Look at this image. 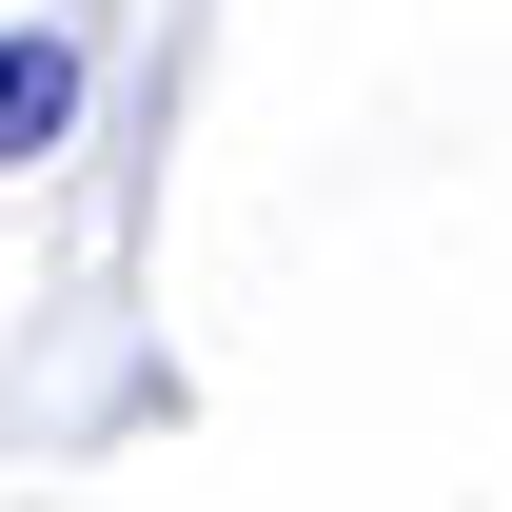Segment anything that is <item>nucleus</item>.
Wrapping results in <instances>:
<instances>
[{"label":"nucleus","instance_id":"1","mask_svg":"<svg viewBox=\"0 0 512 512\" xmlns=\"http://www.w3.org/2000/svg\"><path fill=\"white\" fill-rule=\"evenodd\" d=\"M60 119H79V40L20 20V40H0V158H60Z\"/></svg>","mask_w":512,"mask_h":512}]
</instances>
